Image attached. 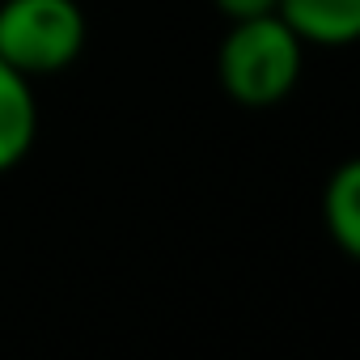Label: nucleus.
Instances as JSON below:
<instances>
[{
	"label": "nucleus",
	"instance_id": "5",
	"mask_svg": "<svg viewBox=\"0 0 360 360\" xmlns=\"http://www.w3.org/2000/svg\"><path fill=\"white\" fill-rule=\"evenodd\" d=\"M322 225L343 259L360 255V165L343 161L322 187Z\"/></svg>",
	"mask_w": 360,
	"mask_h": 360
},
{
	"label": "nucleus",
	"instance_id": "4",
	"mask_svg": "<svg viewBox=\"0 0 360 360\" xmlns=\"http://www.w3.org/2000/svg\"><path fill=\"white\" fill-rule=\"evenodd\" d=\"M276 18L305 47H347L360 34V0H276Z\"/></svg>",
	"mask_w": 360,
	"mask_h": 360
},
{
	"label": "nucleus",
	"instance_id": "1",
	"mask_svg": "<svg viewBox=\"0 0 360 360\" xmlns=\"http://www.w3.org/2000/svg\"><path fill=\"white\" fill-rule=\"evenodd\" d=\"M305 68V43L284 26V18L263 13L233 22L217 47V81L221 89L250 110L284 102Z\"/></svg>",
	"mask_w": 360,
	"mask_h": 360
},
{
	"label": "nucleus",
	"instance_id": "6",
	"mask_svg": "<svg viewBox=\"0 0 360 360\" xmlns=\"http://www.w3.org/2000/svg\"><path fill=\"white\" fill-rule=\"evenodd\" d=\"M217 13L229 18V22H246V18H263V13H276V0H212Z\"/></svg>",
	"mask_w": 360,
	"mask_h": 360
},
{
	"label": "nucleus",
	"instance_id": "2",
	"mask_svg": "<svg viewBox=\"0 0 360 360\" xmlns=\"http://www.w3.org/2000/svg\"><path fill=\"white\" fill-rule=\"evenodd\" d=\"M85 39L89 22L77 0H0V60L30 81L72 68Z\"/></svg>",
	"mask_w": 360,
	"mask_h": 360
},
{
	"label": "nucleus",
	"instance_id": "3",
	"mask_svg": "<svg viewBox=\"0 0 360 360\" xmlns=\"http://www.w3.org/2000/svg\"><path fill=\"white\" fill-rule=\"evenodd\" d=\"M39 136V98L26 72L0 60V174L18 169Z\"/></svg>",
	"mask_w": 360,
	"mask_h": 360
}]
</instances>
